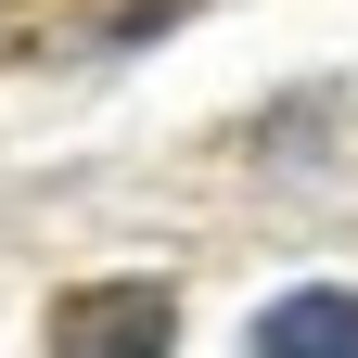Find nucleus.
Here are the masks:
<instances>
[{"instance_id": "f257e3e1", "label": "nucleus", "mask_w": 358, "mask_h": 358, "mask_svg": "<svg viewBox=\"0 0 358 358\" xmlns=\"http://www.w3.org/2000/svg\"><path fill=\"white\" fill-rule=\"evenodd\" d=\"M166 333H179L166 282H90L52 307V358H166Z\"/></svg>"}, {"instance_id": "f03ea898", "label": "nucleus", "mask_w": 358, "mask_h": 358, "mask_svg": "<svg viewBox=\"0 0 358 358\" xmlns=\"http://www.w3.org/2000/svg\"><path fill=\"white\" fill-rule=\"evenodd\" d=\"M243 358H358V294H333V282H307V294H282L256 320V345Z\"/></svg>"}]
</instances>
